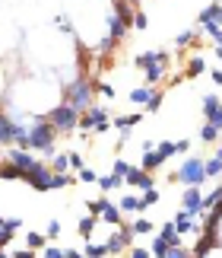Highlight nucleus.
I'll return each instance as SVG.
<instances>
[{
    "instance_id": "1",
    "label": "nucleus",
    "mask_w": 222,
    "mask_h": 258,
    "mask_svg": "<svg viewBox=\"0 0 222 258\" xmlns=\"http://www.w3.org/2000/svg\"><path fill=\"white\" fill-rule=\"evenodd\" d=\"M134 64L146 74V83H149V86H156L159 80H165V74H168V54L162 51V48L137 54V57H134Z\"/></svg>"
},
{
    "instance_id": "2",
    "label": "nucleus",
    "mask_w": 222,
    "mask_h": 258,
    "mask_svg": "<svg viewBox=\"0 0 222 258\" xmlns=\"http://www.w3.org/2000/svg\"><path fill=\"white\" fill-rule=\"evenodd\" d=\"M92 93H95V83L92 80H86V77H76L73 83H67L64 89V102L67 105H73L79 115L86 112L89 105H92Z\"/></svg>"
},
{
    "instance_id": "3",
    "label": "nucleus",
    "mask_w": 222,
    "mask_h": 258,
    "mask_svg": "<svg viewBox=\"0 0 222 258\" xmlns=\"http://www.w3.org/2000/svg\"><path fill=\"white\" fill-rule=\"evenodd\" d=\"M45 118H48V124H51L57 134H70V131H76V127H79V112H76L73 105H67V102L64 105H54Z\"/></svg>"
},
{
    "instance_id": "4",
    "label": "nucleus",
    "mask_w": 222,
    "mask_h": 258,
    "mask_svg": "<svg viewBox=\"0 0 222 258\" xmlns=\"http://www.w3.org/2000/svg\"><path fill=\"white\" fill-rule=\"evenodd\" d=\"M54 141H57V131L48 124V118L38 115L35 124L29 127V150H54Z\"/></svg>"
},
{
    "instance_id": "5",
    "label": "nucleus",
    "mask_w": 222,
    "mask_h": 258,
    "mask_svg": "<svg viewBox=\"0 0 222 258\" xmlns=\"http://www.w3.org/2000/svg\"><path fill=\"white\" fill-rule=\"evenodd\" d=\"M175 182H184L187 188H200L206 182L203 160H200V156H184V163H181L178 172H175Z\"/></svg>"
},
{
    "instance_id": "6",
    "label": "nucleus",
    "mask_w": 222,
    "mask_h": 258,
    "mask_svg": "<svg viewBox=\"0 0 222 258\" xmlns=\"http://www.w3.org/2000/svg\"><path fill=\"white\" fill-rule=\"evenodd\" d=\"M108 115H111V112H108L105 105H95V102H92L83 115H79V127H83V131H95L98 124H108Z\"/></svg>"
},
{
    "instance_id": "7",
    "label": "nucleus",
    "mask_w": 222,
    "mask_h": 258,
    "mask_svg": "<svg viewBox=\"0 0 222 258\" xmlns=\"http://www.w3.org/2000/svg\"><path fill=\"white\" fill-rule=\"evenodd\" d=\"M203 118H206V124H213L216 131H222V99L219 96H203Z\"/></svg>"
},
{
    "instance_id": "8",
    "label": "nucleus",
    "mask_w": 222,
    "mask_h": 258,
    "mask_svg": "<svg viewBox=\"0 0 222 258\" xmlns=\"http://www.w3.org/2000/svg\"><path fill=\"white\" fill-rule=\"evenodd\" d=\"M181 211L187 217L203 214V191H200V188H184V195H181Z\"/></svg>"
},
{
    "instance_id": "9",
    "label": "nucleus",
    "mask_w": 222,
    "mask_h": 258,
    "mask_svg": "<svg viewBox=\"0 0 222 258\" xmlns=\"http://www.w3.org/2000/svg\"><path fill=\"white\" fill-rule=\"evenodd\" d=\"M124 185H134L137 191H149V188H156L153 175H149L146 169H137V166H130V172L124 175Z\"/></svg>"
},
{
    "instance_id": "10",
    "label": "nucleus",
    "mask_w": 222,
    "mask_h": 258,
    "mask_svg": "<svg viewBox=\"0 0 222 258\" xmlns=\"http://www.w3.org/2000/svg\"><path fill=\"white\" fill-rule=\"evenodd\" d=\"M197 23L200 26H222V4L219 0H213V4H206L203 10H200Z\"/></svg>"
},
{
    "instance_id": "11",
    "label": "nucleus",
    "mask_w": 222,
    "mask_h": 258,
    "mask_svg": "<svg viewBox=\"0 0 222 258\" xmlns=\"http://www.w3.org/2000/svg\"><path fill=\"white\" fill-rule=\"evenodd\" d=\"M130 242H134V233H130V226H127V230H118L115 236H108V242H105V245H108V255L124 252Z\"/></svg>"
},
{
    "instance_id": "12",
    "label": "nucleus",
    "mask_w": 222,
    "mask_h": 258,
    "mask_svg": "<svg viewBox=\"0 0 222 258\" xmlns=\"http://www.w3.org/2000/svg\"><path fill=\"white\" fill-rule=\"evenodd\" d=\"M171 223H175V230H178V236H181V239H184L187 233H197V220H194V217H187L184 211H178V217H175Z\"/></svg>"
},
{
    "instance_id": "13",
    "label": "nucleus",
    "mask_w": 222,
    "mask_h": 258,
    "mask_svg": "<svg viewBox=\"0 0 222 258\" xmlns=\"http://www.w3.org/2000/svg\"><path fill=\"white\" fill-rule=\"evenodd\" d=\"M118 207H121V214H143V211H146V207H143V201H140L137 195H124Z\"/></svg>"
},
{
    "instance_id": "14",
    "label": "nucleus",
    "mask_w": 222,
    "mask_h": 258,
    "mask_svg": "<svg viewBox=\"0 0 222 258\" xmlns=\"http://www.w3.org/2000/svg\"><path fill=\"white\" fill-rule=\"evenodd\" d=\"M124 185V178L121 175H115V172H108V175H98V188L108 195V191H118V188Z\"/></svg>"
},
{
    "instance_id": "15",
    "label": "nucleus",
    "mask_w": 222,
    "mask_h": 258,
    "mask_svg": "<svg viewBox=\"0 0 222 258\" xmlns=\"http://www.w3.org/2000/svg\"><path fill=\"white\" fill-rule=\"evenodd\" d=\"M203 172H206V178H216L222 172V150L216 156H209V160H203Z\"/></svg>"
},
{
    "instance_id": "16",
    "label": "nucleus",
    "mask_w": 222,
    "mask_h": 258,
    "mask_svg": "<svg viewBox=\"0 0 222 258\" xmlns=\"http://www.w3.org/2000/svg\"><path fill=\"white\" fill-rule=\"evenodd\" d=\"M203 71H206L203 54H190V57H187V77H200Z\"/></svg>"
},
{
    "instance_id": "17",
    "label": "nucleus",
    "mask_w": 222,
    "mask_h": 258,
    "mask_svg": "<svg viewBox=\"0 0 222 258\" xmlns=\"http://www.w3.org/2000/svg\"><path fill=\"white\" fill-rule=\"evenodd\" d=\"M153 230H156V223L146 220V217H137V220L130 223V233H134V236H146V233H153Z\"/></svg>"
},
{
    "instance_id": "18",
    "label": "nucleus",
    "mask_w": 222,
    "mask_h": 258,
    "mask_svg": "<svg viewBox=\"0 0 222 258\" xmlns=\"http://www.w3.org/2000/svg\"><path fill=\"white\" fill-rule=\"evenodd\" d=\"M159 236H162L171 249H178V245H181V236H178V230H175V223H165L162 230H159Z\"/></svg>"
},
{
    "instance_id": "19",
    "label": "nucleus",
    "mask_w": 222,
    "mask_h": 258,
    "mask_svg": "<svg viewBox=\"0 0 222 258\" xmlns=\"http://www.w3.org/2000/svg\"><path fill=\"white\" fill-rule=\"evenodd\" d=\"M98 217H102L105 223H111V226H118V223H121V207H115V204L108 201V204L102 207V214H98Z\"/></svg>"
},
{
    "instance_id": "20",
    "label": "nucleus",
    "mask_w": 222,
    "mask_h": 258,
    "mask_svg": "<svg viewBox=\"0 0 222 258\" xmlns=\"http://www.w3.org/2000/svg\"><path fill=\"white\" fill-rule=\"evenodd\" d=\"M162 163H165V156L159 153V150H149V153L143 156V169H146V172H153V169H159V166H162Z\"/></svg>"
},
{
    "instance_id": "21",
    "label": "nucleus",
    "mask_w": 222,
    "mask_h": 258,
    "mask_svg": "<svg viewBox=\"0 0 222 258\" xmlns=\"http://www.w3.org/2000/svg\"><path fill=\"white\" fill-rule=\"evenodd\" d=\"M149 252H153V258H165L168 252H171V245L162 239V236L156 233V239H153V245H149Z\"/></svg>"
},
{
    "instance_id": "22",
    "label": "nucleus",
    "mask_w": 222,
    "mask_h": 258,
    "mask_svg": "<svg viewBox=\"0 0 222 258\" xmlns=\"http://www.w3.org/2000/svg\"><path fill=\"white\" fill-rule=\"evenodd\" d=\"M67 169H70V153H54L51 172H67Z\"/></svg>"
},
{
    "instance_id": "23",
    "label": "nucleus",
    "mask_w": 222,
    "mask_h": 258,
    "mask_svg": "<svg viewBox=\"0 0 222 258\" xmlns=\"http://www.w3.org/2000/svg\"><path fill=\"white\" fill-rule=\"evenodd\" d=\"M140 118L143 115H121V118H115V127H121V131H127V127H134V124H140Z\"/></svg>"
},
{
    "instance_id": "24",
    "label": "nucleus",
    "mask_w": 222,
    "mask_h": 258,
    "mask_svg": "<svg viewBox=\"0 0 222 258\" xmlns=\"http://www.w3.org/2000/svg\"><path fill=\"white\" fill-rule=\"evenodd\" d=\"M83 255H86V258H102V255H108V245H105V242H89Z\"/></svg>"
},
{
    "instance_id": "25",
    "label": "nucleus",
    "mask_w": 222,
    "mask_h": 258,
    "mask_svg": "<svg viewBox=\"0 0 222 258\" xmlns=\"http://www.w3.org/2000/svg\"><path fill=\"white\" fill-rule=\"evenodd\" d=\"M200 29H203L206 38H213V42H216V48H222V26H200Z\"/></svg>"
},
{
    "instance_id": "26",
    "label": "nucleus",
    "mask_w": 222,
    "mask_h": 258,
    "mask_svg": "<svg viewBox=\"0 0 222 258\" xmlns=\"http://www.w3.org/2000/svg\"><path fill=\"white\" fill-rule=\"evenodd\" d=\"M92 226H95V217H92V214L83 217V220H79V236H83V239H89V236H92Z\"/></svg>"
},
{
    "instance_id": "27",
    "label": "nucleus",
    "mask_w": 222,
    "mask_h": 258,
    "mask_svg": "<svg viewBox=\"0 0 222 258\" xmlns=\"http://www.w3.org/2000/svg\"><path fill=\"white\" fill-rule=\"evenodd\" d=\"M26 245H29V249H45V236L42 233H26Z\"/></svg>"
},
{
    "instance_id": "28",
    "label": "nucleus",
    "mask_w": 222,
    "mask_h": 258,
    "mask_svg": "<svg viewBox=\"0 0 222 258\" xmlns=\"http://www.w3.org/2000/svg\"><path fill=\"white\" fill-rule=\"evenodd\" d=\"M146 26H149V16L143 13V10H134V29L137 32H146Z\"/></svg>"
},
{
    "instance_id": "29",
    "label": "nucleus",
    "mask_w": 222,
    "mask_h": 258,
    "mask_svg": "<svg viewBox=\"0 0 222 258\" xmlns=\"http://www.w3.org/2000/svg\"><path fill=\"white\" fill-rule=\"evenodd\" d=\"M216 137H219L216 127H213V124H203V131H200V141H203V144H213Z\"/></svg>"
},
{
    "instance_id": "30",
    "label": "nucleus",
    "mask_w": 222,
    "mask_h": 258,
    "mask_svg": "<svg viewBox=\"0 0 222 258\" xmlns=\"http://www.w3.org/2000/svg\"><path fill=\"white\" fill-rule=\"evenodd\" d=\"M54 26L60 29V32H73V26H70V16H67V13H57V16H54Z\"/></svg>"
},
{
    "instance_id": "31",
    "label": "nucleus",
    "mask_w": 222,
    "mask_h": 258,
    "mask_svg": "<svg viewBox=\"0 0 222 258\" xmlns=\"http://www.w3.org/2000/svg\"><path fill=\"white\" fill-rule=\"evenodd\" d=\"M76 178H79V182H86V185H89V182H98V175H95V169H89V166H83V169L76 172Z\"/></svg>"
},
{
    "instance_id": "32",
    "label": "nucleus",
    "mask_w": 222,
    "mask_h": 258,
    "mask_svg": "<svg viewBox=\"0 0 222 258\" xmlns=\"http://www.w3.org/2000/svg\"><path fill=\"white\" fill-rule=\"evenodd\" d=\"M111 172H115V175H121V178H124V175L130 172V163H127V160H121V156H118V160H115V166H111Z\"/></svg>"
},
{
    "instance_id": "33",
    "label": "nucleus",
    "mask_w": 222,
    "mask_h": 258,
    "mask_svg": "<svg viewBox=\"0 0 222 258\" xmlns=\"http://www.w3.org/2000/svg\"><path fill=\"white\" fill-rule=\"evenodd\" d=\"M108 204V198H95V201H89L86 207H89V214H92V217H98V214H102V207Z\"/></svg>"
},
{
    "instance_id": "34",
    "label": "nucleus",
    "mask_w": 222,
    "mask_h": 258,
    "mask_svg": "<svg viewBox=\"0 0 222 258\" xmlns=\"http://www.w3.org/2000/svg\"><path fill=\"white\" fill-rule=\"evenodd\" d=\"M67 249H57V245H45L42 249V258H64Z\"/></svg>"
},
{
    "instance_id": "35",
    "label": "nucleus",
    "mask_w": 222,
    "mask_h": 258,
    "mask_svg": "<svg viewBox=\"0 0 222 258\" xmlns=\"http://www.w3.org/2000/svg\"><path fill=\"white\" fill-rule=\"evenodd\" d=\"M140 201H143V207H153V204L159 201V191H156V188H149V191H143V198H140Z\"/></svg>"
},
{
    "instance_id": "36",
    "label": "nucleus",
    "mask_w": 222,
    "mask_h": 258,
    "mask_svg": "<svg viewBox=\"0 0 222 258\" xmlns=\"http://www.w3.org/2000/svg\"><path fill=\"white\" fill-rule=\"evenodd\" d=\"M156 150H159V153H162V156H165V160H168V156H175V153H178V150H175V144H171V141H162V144H159V147H156Z\"/></svg>"
},
{
    "instance_id": "37",
    "label": "nucleus",
    "mask_w": 222,
    "mask_h": 258,
    "mask_svg": "<svg viewBox=\"0 0 222 258\" xmlns=\"http://www.w3.org/2000/svg\"><path fill=\"white\" fill-rule=\"evenodd\" d=\"M95 89H98L102 96H108V99H115V96H118V93H115V86H111V83H105V80H98V83H95Z\"/></svg>"
},
{
    "instance_id": "38",
    "label": "nucleus",
    "mask_w": 222,
    "mask_h": 258,
    "mask_svg": "<svg viewBox=\"0 0 222 258\" xmlns=\"http://www.w3.org/2000/svg\"><path fill=\"white\" fill-rule=\"evenodd\" d=\"M57 236H60V220H51V223H48V233H45V239H57Z\"/></svg>"
},
{
    "instance_id": "39",
    "label": "nucleus",
    "mask_w": 222,
    "mask_h": 258,
    "mask_svg": "<svg viewBox=\"0 0 222 258\" xmlns=\"http://www.w3.org/2000/svg\"><path fill=\"white\" fill-rule=\"evenodd\" d=\"M194 38H197V32H190V29H187V32H178V38H175V42H178V45H190Z\"/></svg>"
},
{
    "instance_id": "40",
    "label": "nucleus",
    "mask_w": 222,
    "mask_h": 258,
    "mask_svg": "<svg viewBox=\"0 0 222 258\" xmlns=\"http://www.w3.org/2000/svg\"><path fill=\"white\" fill-rule=\"evenodd\" d=\"M83 166H86V160H83V156H79V153H70V169H83Z\"/></svg>"
},
{
    "instance_id": "41",
    "label": "nucleus",
    "mask_w": 222,
    "mask_h": 258,
    "mask_svg": "<svg viewBox=\"0 0 222 258\" xmlns=\"http://www.w3.org/2000/svg\"><path fill=\"white\" fill-rule=\"evenodd\" d=\"M4 230H10V233L23 230V220H19V217H13V220H7V223H4Z\"/></svg>"
},
{
    "instance_id": "42",
    "label": "nucleus",
    "mask_w": 222,
    "mask_h": 258,
    "mask_svg": "<svg viewBox=\"0 0 222 258\" xmlns=\"http://www.w3.org/2000/svg\"><path fill=\"white\" fill-rule=\"evenodd\" d=\"M130 258H153V252H149V249H140V245H137V249H130Z\"/></svg>"
},
{
    "instance_id": "43",
    "label": "nucleus",
    "mask_w": 222,
    "mask_h": 258,
    "mask_svg": "<svg viewBox=\"0 0 222 258\" xmlns=\"http://www.w3.org/2000/svg\"><path fill=\"white\" fill-rule=\"evenodd\" d=\"M10 258H35V252L32 249H19V252H13Z\"/></svg>"
},
{
    "instance_id": "44",
    "label": "nucleus",
    "mask_w": 222,
    "mask_h": 258,
    "mask_svg": "<svg viewBox=\"0 0 222 258\" xmlns=\"http://www.w3.org/2000/svg\"><path fill=\"white\" fill-rule=\"evenodd\" d=\"M165 258H190V255H187V252H184V249H181V245H178V249H171V252H168Z\"/></svg>"
},
{
    "instance_id": "45",
    "label": "nucleus",
    "mask_w": 222,
    "mask_h": 258,
    "mask_svg": "<svg viewBox=\"0 0 222 258\" xmlns=\"http://www.w3.org/2000/svg\"><path fill=\"white\" fill-rule=\"evenodd\" d=\"M187 147H190L187 137H184V141H175V150H178V153H187Z\"/></svg>"
},
{
    "instance_id": "46",
    "label": "nucleus",
    "mask_w": 222,
    "mask_h": 258,
    "mask_svg": "<svg viewBox=\"0 0 222 258\" xmlns=\"http://www.w3.org/2000/svg\"><path fill=\"white\" fill-rule=\"evenodd\" d=\"M209 77H213V83L222 86V67H216V71H209Z\"/></svg>"
},
{
    "instance_id": "47",
    "label": "nucleus",
    "mask_w": 222,
    "mask_h": 258,
    "mask_svg": "<svg viewBox=\"0 0 222 258\" xmlns=\"http://www.w3.org/2000/svg\"><path fill=\"white\" fill-rule=\"evenodd\" d=\"M64 258H86V255L79 252V249H67V255H64Z\"/></svg>"
},
{
    "instance_id": "48",
    "label": "nucleus",
    "mask_w": 222,
    "mask_h": 258,
    "mask_svg": "<svg viewBox=\"0 0 222 258\" xmlns=\"http://www.w3.org/2000/svg\"><path fill=\"white\" fill-rule=\"evenodd\" d=\"M121 4H124V7H130V10H137V7H140V0H121Z\"/></svg>"
},
{
    "instance_id": "49",
    "label": "nucleus",
    "mask_w": 222,
    "mask_h": 258,
    "mask_svg": "<svg viewBox=\"0 0 222 258\" xmlns=\"http://www.w3.org/2000/svg\"><path fill=\"white\" fill-rule=\"evenodd\" d=\"M216 57H219V61H222V48H216Z\"/></svg>"
},
{
    "instance_id": "50",
    "label": "nucleus",
    "mask_w": 222,
    "mask_h": 258,
    "mask_svg": "<svg viewBox=\"0 0 222 258\" xmlns=\"http://www.w3.org/2000/svg\"><path fill=\"white\" fill-rule=\"evenodd\" d=\"M0 258H10V255H7V252H0Z\"/></svg>"
},
{
    "instance_id": "51",
    "label": "nucleus",
    "mask_w": 222,
    "mask_h": 258,
    "mask_svg": "<svg viewBox=\"0 0 222 258\" xmlns=\"http://www.w3.org/2000/svg\"><path fill=\"white\" fill-rule=\"evenodd\" d=\"M4 223H7V220H4V217H0V226H4Z\"/></svg>"
}]
</instances>
